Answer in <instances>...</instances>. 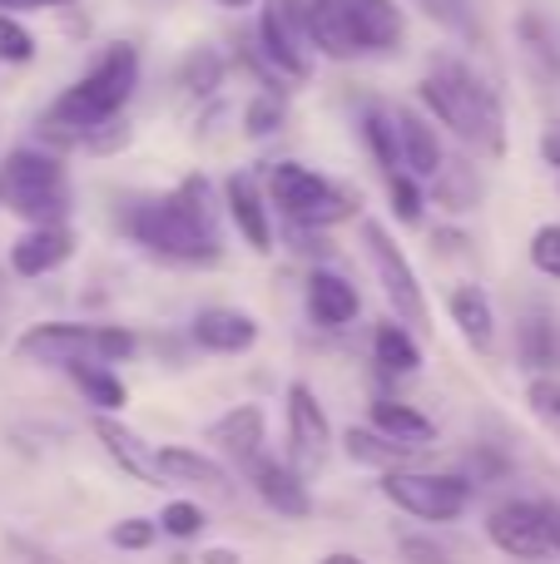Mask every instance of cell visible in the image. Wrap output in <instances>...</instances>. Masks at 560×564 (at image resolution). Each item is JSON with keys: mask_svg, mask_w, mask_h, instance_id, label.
Returning <instances> with one entry per match:
<instances>
[{"mask_svg": "<svg viewBox=\"0 0 560 564\" xmlns=\"http://www.w3.org/2000/svg\"><path fill=\"white\" fill-rule=\"evenodd\" d=\"M248 486H254V496L263 500L268 510H278L283 520H308V510H313V496H308V480L298 476L293 466L273 460V456L248 460Z\"/></svg>", "mask_w": 560, "mask_h": 564, "instance_id": "12", "label": "cell"}, {"mask_svg": "<svg viewBox=\"0 0 560 564\" xmlns=\"http://www.w3.org/2000/svg\"><path fill=\"white\" fill-rule=\"evenodd\" d=\"M387 198H392L397 224H422V188L412 174H392L387 178Z\"/></svg>", "mask_w": 560, "mask_h": 564, "instance_id": "32", "label": "cell"}, {"mask_svg": "<svg viewBox=\"0 0 560 564\" xmlns=\"http://www.w3.org/2000/svg\"><path fill=\"white\" fill-rule=\"evenodd\" d=\"M139 351L129 327H95V361H129Z\"/></svg>", "mask_w": 560, "mask_h": 564, "instance_id": "36", "label": "cell"}, {"mask_svg": "<svg viewBox=\"0 0 560 564\" xmlns=\"http://www.w3.org/2000/svg\"><path fill=\"white\" fill-rule=\"evenodd\" d=\"M343 451L357 460V466H373V470H402L407 460L417 456V446H407V441H392L387 431H367V426H353L343 431Z\"/></svg>", "mask_w": 560, "mask_h": 564, "instance_id": "24", "label": "cell"}, {"mask_svg": "<svg viewBox=\"0 0 560 564\" xmlns=\"http://www.w3.org/2000/svg\"><path fill=\"white\" fill-rule=\"evenodd\" d=\"M258 40H263V55L278 75L308 79L313 45H308V30H303V0H268L263 20H258Z\"/></svg>", "mask_w": 560, "mask_h": 564, "instance_id": "7", "label": "cell"}, {"mask_svg": "<svg viewBox=\"0 0 560 564\" xmlns=\"http://www.w3.org/2000/svg\"><path fill=\"white\" fill-rule=\"evenodd\" d=\"M363 248L367 258H373L377 278H383L387 297H392V307L402 312L407 322H427V297H422V282H417L412 263H407V253L387 238L383 224H363Z\"/></svg>", "mask_w": 560, "mask_h": 564, "instance_id": "9", "label": "cell"}, {"mask_svg": "<svg viewBox=\"0 0 560 564\" xmlns=\"http://www.w3.org/2000/svg\"><path fill=\"white\" fill-rule=\"evenodd\" d=\"M303 30H308V45H313L317 55H327V59L363 55L347 0H303Z\"/></svg>", "mask_w": 560, "mask_h": 564, "instance_id": "13", "label": "cell"}, {"mask_svg": "<svg viewBox=\"0 0 560 564\" xmlns=\"http://www.w3.org/2000/svg\"><path fill=\"white\" fill-rule=\"evenodd\" d=\"M486 535H492V545L502 550V555L526 560V564H541L546 555H556L551 535H546L541 500H506V506H496L492 516H486Z\"/></svg>", "mask_w": 560, "mask_h": 564, "instance_id": "8", "label": "cell"}, {"mask_svg": "<svg viewBox=\"0 0 560 564\" xmlns=\"http://www.w3.org/2000/svg\"><path fill=\"white\" fill-rule=\"evenodd\" d=\"M446 307H452L456 332H462V337L472 341L476 351H492V341H496V312H492V297H486V292L476 288V282L456 288Z\"/></svg>", "mask_w": 560, "mask_h": 564, "instance_id": "23", "label": "cell"}, {"mask_svg": "<svg viewBox=\"0 0 560 564\" xmlns=\"http://www.w3.org/2000/svg\"><path fill=\"white\" fill-rule=\"evenodd\" d=\"M363 139H367V149H373L377 169H383L387 178L402 174V134H397V115L367 109V115H363Z\"/></svg>", "mask_w": 560, "mask_h": 564, "instance_id": "26", "label": "cell"}, {"mask_svg": "<svg viewBox=\"0 0 560 564\" xmlns=\"http://www.w3.org/2000/svg\"><path fill=\"white\" fill-rule=\"evenodd\" d=\"M531 263L541 268L546 278H556V282H560V224L536 228V238H531Z\"/></svg>", "mask_w": 560, "mask_h": 564, "instance_id": "37", "label": "cell"}, {"mask_svg": "<svg viewBox=\"0 0 560 564\" xmlns=\"http://www.w3.org/2000/svg\"><path fill=\"white\" fill-rule=\"evenodd\" d=\"M198 564H238V555H234V550H204Z\"/></svg>", "mask_w": 560, "mask_h": 564, "instance_id": "44", "label": "cell"}, {"mask_svg": "<svg viewBox=\"0 0 560 564\" xmlns=\"http://www.w3.org/2000/svg\"><path fill=\"white\" fill-rule=\"evenodd\" d=\"M526 401H531V411L546 421V426L560 436V381L551 377H536L531 387H526Z\"/></svg>", "mask_w": 560, "mask_h": 564, "instance_id": "35", "label": "cell"}, {"mask_svg": "<svg viewBox=\"0 0 560 564\" xmlns=\"http://www.w3.org/2000/svg\"><path fill=\"white\" fill-rule=\"evenodd\" d=\"M95 436H99V446L109 451V460H115L125 476H134L139 486H164V476H159V466H154V451H149L144 441L125 426V421L95 416Z\"/></svg>", "mask_w": 560, "mask_h": 564, "instance_id": "14", "label": "cell"}, {"mask_svg": "<svg viewBox=\"0 0 560 564\" xmlns=\"http://www.w3.org/2000/svg\"><path fill=\"white\" fill-rule=\"evenodd\" d=\"M323 564H363V560H357V555H347V550H337V555H327Z\"/></svg>", "mask_w": 560, "mask_h": 564, "instance_id": "46", "label": "cell"}, {"mask_svg": "<svg viewBox=\"0 0 560 564\" xmlns=\"http://www.w3.org/2000/svg\"><path fill=\"white\" fill-rule=\"evenodd\" d=\"M224 198H228V214H234L238 234L248 238L254 253H273V228H268V208H263V194L248 174H234L224 184Z\"/></svg>", "mask_w": 560, "mask_h": 564, "instance_id": "17", "label": "cell"}, {"mask_svg": "<svg viewBox=\"0 0 560 564\" xmlns=\"http://www.w3.org/2000/svg\"><path fill=\"white\" fill-rule=\"evenodd\" d=\"M373 426L387 431L392 441H407V446H427L432 441V421L422 411H412L407 401H373Z\"/></svg>", "mask_w": 560, "mask_h": 564, "instance_id": "25", "label": "cell"}, {"mask_svg": "<svg viewBox=\"0 0 560 564\" xmlns=\"http://www.w3.org/2000/svg\"><path fill=\"white\" fill-rule=\"evenodd\" d=\"M75 253V238H69V228L60 224H40L30 228L25 238H20L15 248H10V268H15L20 278H40V273H55L65 258Z\"/></svg>", "mask_w": 560, "mask_h": 564, "instance_id": "15", "label": "cell"}, {"mask_svg": "<svg viewBox=\"0 0 560 564\" xmlns=\"http://www.w3.org/2000/svg\"><path fill=\"white\" fill-rule=\"evenodd\" d=\"M208 441H214L224 456H234L238 466L263 456V411L258 406H234L208 426Z\"/></svg>", "mask_w": 560, "mask_h": 564, "instance_id": "18", "label": "cell"}, {"mask_svg": "<svg viewBox=\"0 0 560 564\" xmlns=\"http://www.w3.org/2000/svg\"><path fill=\"white\" fill-rule=\"evenodd\" d=\"M139 85V50L134 45H109L55 105L40 119V134L50 144L69 149V144H89L99 129H109L119 119V109L129 105Z\"/></svg>", "mask_w": 560, "mask_h": 564, "instance_id": "1", "label": "cell"}, {"mask_svg": "<svg viewBox=\"0 0 560 564\" xmlns=\"http://www.w3.org/2000/svg\"><path fill=\"white\" fill-rule=\"evenodd\" d=\"M353 10V25H357V45L363 55H383V50H397L402 40V10L392 0H347Z\"/></svg>", "mask_w": 560, "mask_h": 564, "instance_id": "20", "label": "cell"}, {"mask_svg": "<svg viewBox=\"0 0 560 564\" xmlns=\"http://www.w3.org/2000/svg\"><path fill=\"white\" fill-rule=\"evenodd\" d=\"M154 535H159V525H154V520H144V516L119 520V525L109 530V540H115L119 550H149V545H154Z\"/></svg>", "mask_w": 560, "mask_h": 564, "instance_id": "39", "label": "cell"}, {"mask_svg": "<svg viewBox=\"0 0 560 564\" xmlns=\"http://www.w3.org/2000/svg\"><path fill=\"white\" fill-rule=\"evenodd\" d=\"M0 6H10V10H40V6H60V0H0Z\"/></svg>", "mask_w": 560, "mask_h": 564, "instance_id": "45", "label": "cell"}, {"mask_svg": "<svg viewBox=\"0 0 560 564\" xmlns=\"http://www.w3.org/2000/svg\"><path fill=\"white\" fill-rule=\"evenodd\" d=\"M125 224L134 243H144L149 253L169 258V263H214L224 253L214 208L204 204V178H184L174 194L139 204Z\"/></svg>", "mask_w": 560, "mask_h": 564, "instance_id": "2", "label": "cell"}, {"mask_svg": "<svg viewBox=\"0 0 560 564\" xmlns=\"http://www.w3.org/2000/svg\"><path fill=\"white\" fill-rule=\"evenodd\" d=\"M268 188H273V204L283 208L298 228H333L357 214L353 194H343L333 178L313 174V169H303V164H278Z\"/></svg>", "mask_w": 560, "mask_h": 564, "instance_id": "5", "label": "cell"}, {"mask_svg": "<svg viewBox=\"0 0 560 564\" xmlns=\"http://www.w3.org/2000/svg\"><path fill=\"white\" fill-rule=\"evenodd\" d=\"M30 560H35V564H55V560H50V555H30Z\"/></svg>", "mask_w": 560, "mask_h": 564, "instance_id": "48", "label": "cell"}, {"mask_svg": "<svg viewBox=\"0 0 560 564\" xmlns=\"http://www.w3.org/2000/svg\"><path fill=\"white\" fill-rule=\"evenodd\" d=\"M412 6H422V15L437 20L442 30H456V35H476L472 0H412Z\"/></svg>", "mask_w": 560, "mask_h": 564, "instance_id": "31", "label": "cell"}, {"mask_svg": "<svg viewBox=\"0 0 560 564\" xmlns=\"http://www.w3.org/2000/svg\"><path fill=\"white\" fill-rule=\"evenodd\" d=\"M541 154H546V164H551V169H560V124L541 139Z\"/></svg>", "mask_w": 560, "mask_h": 564, "instance_id": "43", "label": "cell"}, {"mask_svg": "<svg viewBox=\"0 0 560 564\" xmlns=\"http://www.w3.org/2000/svg\"><path fill=\"white\" fill-rule=\"evenodd\" d=\"M541 510H546V535H551V550L560 555V506H551V500H541Z\"/></svg>", "mask_w": 560, "mask_h": 564, "instance_id": "42", "label": "cell"}, {"mask_svg": "<svg viewBox=\"0 0 560 564\" xmlns=\"http://www.w3.org/2000/svg\"><path fill=\"white\" fill-rule=\"evenodd\" d=\"M402 555H407V564H452L442 550L432 545V540H422V535H407L402 540Z\"/></svg>", "mask_w": 560, "mask_h": 564, "instance_id": "41", "label": "cell"}, {"mask_svg": "<svg viewBox=\"0 0 560 564\" xmlns=\"http://www.w3.org/2000/svg\"><path fill=\"white\" fill-rule=\"evenodd\" d=\"M377 490H383L397 510H407V516H417V520H432V525H446V520H456L466 506H472V480H462V476L383 470Z\"/></svg>", "mask_w": 560, "mask_h": 564, "instance_id": "6", "label": "cell"}, {"mask_svg": "<svg viewBox=\"0 0 560 564\" xmlns=\"http://www.w3.org/2000/svg\"><path fill=\"white\" fill-rule=\"evenodd\" d=\"M248 134L254 139H263V134H273L278 124H283V99H273V95H258L254 105H248Z\"/></svg>", "mask_w": 560, "mask_h": 564, "instance_id": "38", "label": "cell"}, {"mask_svg": "<svg viewBox=\"0 0 560 564\" xmlns=\"http://www.w3.org/2000/svg\"><path fill=\"white\" fill-rule=\"evenodd\" d=\"M69 377H75V387L85 391L99 411H119V406H125V381H119L109 367H99V361H79V367H69Z\"/></svg>", "mask_w": 560, "mask_h": 564, "instance_id": "28", "label": "cell"}, {"mask_svg": "<svg viewBox=\"0 0 560 564\" xmlns=\"http://www.w3.org/2000/svg\"><path fill=\"white\" fill-rule=\"evenodd\" d=\"M214 6H224V10H244V6H254V0H214Z\"/></svg>", "mask_w": 560, "mask_h": 564, "instance_id": "47", "label": "cell"}, {"mask_svg": "<svg viewBox=\"0 0 560 564\" xmlns=\"http://www.w3.org/2000/svg\"><path fill=\"white\" fill-rule=\"evenodd\" d=\"M373 357L383 361V371H402V377H412V371L422 367V347H417L412 332L397 327V322H383V327L373 332Z\"/></svg>", "mask_w": 560, "mask_h": 564, "instance_id": "27", "label": "cell"}, {"mask_svg": "<svg viewBox=\"0 0 560 564\" xmlns=\"http://www.w3.org/2000/svg\"><path fill=\"white\" fill-rule=\"evenodd\" d=\"M437 184H442L446 208H476V194H482V188H472V178H456V169H452V164H446L442 174H437Z\"/></svg>", "mask_w": 560, "mask_h": 564, "instance_id": "40", "label": "cell"}, {"mask_svg": "<svg viewBox=\"0 0 560 564\" xmlns=\"http://www.w3.org/2000/svg\"><path fill=\"white\" fill-rule=\"evenodd\" d=\"M154 466H159V476H164V486H204V490H218V496L228 490L224 466L208 460V456H198V451H189V446L154 451Z\"/></svg>", "mask_w": 560, "mask_h": 564, "instance_id": "21", "label": "cell"}, {"mask_svg": "<svg viewBox=\"0 0 560 564\" xmlns=\"http://www.w3.org/2000/svg\"><path fill=\"white\" fill-rule=\"evenodd\" d=\"M308 317L317 322V327H347V322L357 317V288L347 278L327 273V268H317L313 278H308Z\"/></svg>", "mask_w": 560, "mask_h": 564, "instance_id": "19", "label": "cell"}, {"mask_svg": "<svg viewBox=\"0 0 560 564\" xmlns=\"http://www.w3.org/2000/svg\"><path fill=\"white\" fill-rule=\"evenodd\" d=\"M194 341L204 351H248L258 341V322L238 307H204L194 317Z\"/></svg>", "mask_w": 560, "mask_h": 564, "instance_id": "16", "label": "cell"}, {"mask_svg": "<svg viewBox=\"0 0 560 564\" xmlns=\"http://www.w3.org/2000/svg\"><path fill=\"white\" fill-rule=\"evenodd\" d=\"M0 204L30 224H60L69 208V178L65 164L45 149H15L0 164Z\"/></svg>", "mask_w": 560, "mask_h": 564, "instance_id": "4", "label": "cell"}, {"mask_svg": "<svg viewBox=\"0 0 560 564\" xmlns=\"http://www.w3.org/2000/svg\"><path fill=\"white\" fill-rule=\"evenodd\" d=\"M521 357H526V367H536V371H546V367H556L560 361L556 332H551V322L546 317H526L521 322Z\"/></svg>", "mask_w": 560, "mask_h": 564, "instance_id": "29", "label": "cell"}, {"mask_svg": "<svg viewBox=\"0 0 560 564\" xmlns=\"http://www.w3.org/2000/svg\"><path fill=\"white\" fill-rule=\"evenodd\" d=\"M0 59H6V65H25V59H35V35H30L15 15H0Z\"/></svg>", "mask_w": 560, "mask_h": 564, "instance_id": "33", "label": "cell"}, {"mask_svg": "<svg viewBox=\"0 0 560 564\" xmlns=\"http://www.w3.org/2000/svg\"><path fill=\"white\" fill-rule=\"evenodd\" d=\"M397 134H402V164L412 169L417 178H437L446 169L442 144H437L432 124H427L422 115H412V109H397Z\"/></svg>", "mask_w": 560, "mask_h": 564, "instance_id": "22", "label": "cell"}, {"mask_svg": "<svg viewBox=\"0 0 560 564\" xmlns=\"http://www.w3.org/2000/svg\"><path fill=\"white\" fill-rule=\"evenodd\" d=\"M218 79H224V59H218L214 50H194V55L184 59V89L189 95H214Z\"/></svg>", "mask_w": 560, "mask_h": 564, "instance_id": "30", "label": "cell"}, {"mask_svg": "<svg viewBox=\"0 0 560 564\" xmlns=\"http://www.w3.org/2000/svg\"><path fill=\"white\" fill-rule=\"evenodd\" d=\"M422 105L437 115V124H446L462 144H476L482 154H502L506 149V115L502 99L462 65V59H437L432 75L422 79Z\"/></svg>", "mask_w": 560, "mask_h": 564, "instance_id": "3", "label": "cell"}, {"mask_svg": "<svg viewBox=\"0 0 560 564\" xmlns=\"http://www.w3.org/2000/svg\"><path fill=\"white\" fill-rule=\"evenodd\" d=\"M15 357L35 361V367H79V361H95V327H79V322H40V327L20 332L15 337Z\"/></svg>", "mask_w": 560, "mask_h": 564, "instance_id": "11", "label": "cell"}, {"mask_svg": "<svg viewBox=\"0 0 560 564\" xmlns=\"http://www.w3.org/2000/svg\"><path fill=\"white\" fill-rule=\"evenodd\" d=\"M288 446H293L298 476H313V470L327 460V446H333L327 411L317 406V397H313L308 381H293V387H288Z\"/></svg>", "mask_w": 560, "mask_h": 564, "instance_id": "10", "label": "cell"}, {"mask_svg": "<svg viewBox=\"0 0 560 564\" xmlns=\"http://www.w3.org/2000/svg\"><path fill=\"white\" fill-rule=\"evenodd\" d=\"M159 530L189 540V535H198V530H204V510H198L194 500H169V506L159 510Z\"/></svg>", "mask_w": 560, "mask_h": 564, "instance_id": "34", "label": "cell"}]
</instances>
